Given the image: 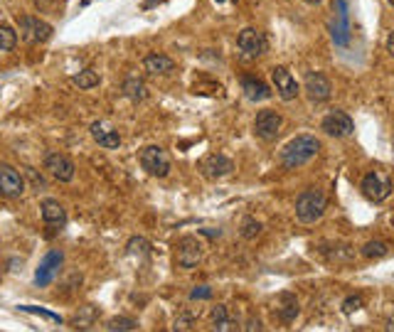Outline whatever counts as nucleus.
<instances>
[{"mask_svg": "<svg viewBox=\"0 0 394 332\" xmlns=\"http://www.w3.org/2000/svg\"><path fill=\"white\" fill-rule=\"evenodd\" d=\"M360 190H362V195H365L370 202H375V204H379V202H384V199L392 195V180H389L387 175H382V173H367L365 177H362V182H360Z\"/></svg>", "mask_w": 394, "mask_h": 332, "instance_id": "423d86ee", "label": "nucleus"}, {"mask_svg": "<svg viewBox=\"0 0 394 332\" xmlns=\"http://www.w3.org/2000/svg\"><path fill=\"white\" fill-rule=\"evenodd\" d=\"M160 3H165V0H146V3H143V10H151L153 6H160Z\"/></svg>", "mask_w": 394, "mask_h": 332, "instance_id": "c9c22d12", "label": "nucleus"}, {"mask_svg": "<svg viewBox=\"0 0 394 332\" xmlns=\"http://www.w3.org/2000/svg\"><path fill=\"white\" fill-rule=\"evenodd\" d=\"M306 94L313 104H323L330 99L332 94V86H330V79H328L326 74L321 72H308L306 74V84H303Z\"/></svg>", "mask_w": 394, "mask_h": 332, "instance_id": "9b49d317", "label": "nucleus"}, {"mask_svg": "<svg viewBox=\"0 0 394 332\" xmlns=\"http://www.w3.org/2000/svg\"><path fill=\"white\" fill-rule=\"evenodd\" d=\"M387 330H392V332H394V315L389 318V322H387Z\"/></svg>", "mask_w": 394, "mask_h": 332, "instance_id": "4c0bfd02", "label": "nucleus"}, {"mask_svg": "<svg viewBox=\"0 0 394 332\" xmlns=\"http://www.w3.org/2000/svg\"><path fill=\"white\" fill-rule=\"evenodd\" d=\"M17 28H20L23 40L30 42V45H42L55 32L50 23H45V20H39L35 15H17Z\"/></svg>", "mask_w": 394, "mask_h": 332, "instance_id": "39448f33", "label": "nucleus"}, {"mask_svg": "<svg viewBox=\"0 0 394 332\" xmlns=\"http://www.w3.org/2000/svg\"><path fill=\"white\" fill-rule=\"evenodd\" d=\"M25 192V177L17 173L12 165L0 163V195L8 199L23 197Z\"/></svg>", "mask_w": 394, "mask_h": 332, "instance_id": "6e6552de", "label": "nucleus"}, {"mask_svg": "<svg viewBox=\"0 0 394 332\" xmlns=\"http://www.w3.org/2000/svg\"><path fill=\"white\" fill-rule=\"evenodd\" d=\"M384 47H387V52L394 57V32H389V35H387V45H384Z\"/></svg>", "mask_w": 394, "mask_h": 332, "instance_id": "f704fd0d", "label": "nucleus"}, {"mask_svg": "<svg viewBox=\"0 0 394 332\" xmlns=\"http://www.w3.org/2000/svg\"><path fill=\"white\" fill-rule=\"evenodd\" d=\"M35 8L42 12H59V0H35Z\"/></svg>", "mask_w": 394, "mask_h": 332, "instance_id": "2f4dec72", "label": "nucleus"}, {"mask_svg": "<svg viewBox=\"0 0 394 332\" xmlns=\"http://www.w3.org/2000/svg\"><path fill=\"white\" fill-rule=\"evenodd\" d=\"M335 20H332V40L338 42V45H348V10H345V0H338L335 3Z\"/></svg>", "mask_w": 394, "mask_h": 332, "instance_id": "a211bd4d", "label": "nucleus"}, {"mask_svg": "<svg viewBox=\"0 0 394 332\" xmlns=\"http://www.w3.org/2000/svg\"><path fill=\"white\" fill-rule=\"evenodd\" d=\"M387 3H389V6H392V8H394V0H387Z\"/></svg>", "mask_w": 394, "mask_h": 332, "instance_id": "58836bf2", "label": "nucleus"}, {"mask_svg": "<svg viewBox=\"0 0 394 332\" xmlns=\"http://www.w3.org/2000/svg\"><path fill=\"white\" fill-rule=\"evenodd\" d=\"M28 175H30V177H32V180H35V185H37V190H42V187H45V180H42V177H37L32 168H28Z\"/></svg>", "mask_w": 394, "mask_h": 332, "instance_id": "72a5a7b5", "label": "nucleus"}, {"mask_svg": "<svg viewBox=\"0 0 394 332\" xmlns=\"http://www.w3.org/2000/svg\"><path fill=\"white\" fill-rule=\"evenodd\" d=\"M214 3H225V0H214Z\"/></svg>", "mask_w": 394, "mask_h": 332, "instance_id": "ea45409f", "label": "nucleus"}, {"mask_svg": "<svg viewBox=\"0 0 394 332\" xmlns=\"http://www.w3.org/2000/svg\"><path fill=\"white\" fill-rule=\"evenodd\" d=\"M323 133H328L330 138H345L355 130V124L345 111H330L326 119L321 121Z\"/></svg>", "mask_w": 394, "mask_h": 332, "instance_id": "ddd939ff", "label": "nucleus"}, {"mask_svg": "<svg viewBox=\"0 0 394 332\" xmlns=\"http://www.w3.org/2000/svg\"><path fill=\"white\" fill-rule=\"evenodd\" d=\"M242 91L249 101H254V104L271 99V89L261 79H256V77H242Z\"/></svg>", "mask_w": 394, "mask_h": 332, "instance_id": "6ab92c4d", "label": "nucleus"}, {"mask_svg": "<svg viewBox=\"0 0 394 332\" xmlns=\"http://www.w3.org/2000/svg\"><path fill=\"white\" fill-rule=\"evenodd\" d=\"M143 69L153 77H160V74H170L175 69V62L165 55H148L143 59Z\"/></svg>", "mask_w": 394, "mask_h": 332, "instance_id": "aec40b11", "label": "nucleus"}, {"mask_svg": "<svg viewBox=\"0 0 394 332\" xmlns=\"http://www.w3.org/2000/svg\"><path fill=\"white\" fill-rule=\"evenodd\" d=\"M303 3H308V6H321L323 0H303Z\"/></svg>", "mask_w": 394, "mask_h": 332, "instance_id": "e433bc0d", "label": "nucleus"}, {"mask_svg": "<svg viewBox=\"0 0 394 332\" xmlns=\"http://www.w3.org/2000/svg\"><path fill=\"white\" fill-rule=\"evenodd\" d=\"M389 253V246L384 242H367L365 246H362V256H365V259H384V256H387Z\"/></svg>", "mask_w": 394, "mask_h": 332, "instance_id": "393cba45", "label": "nucleus"}, {"mask_svg": "<svg viewBox=\"0 0 394 332\" xmlns=\"http://www.w3.org/2000/svg\"><path fill=\"white\" fill-rule=\"evenodd\" d=\"M326 209H328L326 192L315 190V187L313 190L301 192L299 199H296V217H299L303 224H315V222L326 214Z\"/></svg>", "mask_w": 394, "mask_h": 332, "instance_id": "f03ea898", "label": "nucleus"}, {"mask_svg": "<svg viewBox=\"0 0 394 332\" xmlns=\"http://www.w3.org/2000/svg\"><path fill=\"white\" fill-rule=\"evenodd\" d=\"M271 79H274L276 91H279V96H281L283 101H293V99L299 96L301 86L299 81L293 79V74L288 72L286 67H276L274 72H271Z\"/></svg>", "mask_w": 394, "mask_h": 332, "instance_id": "2eb2a0df", "label": "nucleus"}, {"mask_svg": "<svg viewBox=\"0 0 394 332\" xmlns=\"http://www.w3.org/2000/svg\"><path fill=\"white\" fill-rule=\"evenodd\" d=\"M64 264V253L62 251H50L42 259V264H39V268L35 271V286L39 288H47L52 281H55V276L59 273V268H62Z\"/></svg>", "mask_w": 394, "mask_h": 332, "instance_id": "9d476101", "label": "nucleus"}, {"mask_svg": "<svg viewBox=\"0 0 394 332\" xmlns=\"http://www.w3.org/2000/svg\"><path fill=\"white\" fill-rule=\"evenodd\" d=\"M20 310H25V313H30V315H39V318H47V320H52V322H59V325H62V318L57 315V313H50V310L35 308V305H20Z\"/></svg>", "mask_w": 394, "mask_h": 332, "instance_id": "c85d7f7f", "label": "nucleus"}, {"mask_svg": "<svg viewBox=\"0 0 394 332\" xmlns=\"http://www.w3.org/2000/svg\"><path fill=\"white\" fill-rule=\"evenodd\" d=\"M242 237L244 239H249V242H252V239H256L261 234V222L259 219H254V217H247V219L242 222Z\"/></svg>", "mask_w": 394, "mask_h": 332, "instance_id": "cd10ccee", "label": "nucleus"}, {"mask_svg": "<svg viewBox=\"0 0 394 332\" xmlns=\"http://www.w3.org/2000/svg\"><path fill=\"white\" fill-rule=\"evenodd\" d=\"M45 170L57 182H69L74 177V163L69 155H64V153H47Z\"/></svg>", "mask_w": 394, "mask_h": 332, "instance_id": "4468645a", "label": "nucleus"}, {"mask_svg": "<svg viewBox=\"0 0 394 332\" xmlns=\"http://www.w3.org/2000/svg\"><path fill=\"white\" fill-rule=\"evenodd\" d=\"M362 308V298L360 295H350V298H345L343 303V313L345 315H350V313H355V310H360Z\"/></svg>", "mask_w": 394, "mask_h": 332, "instance_id": "7c9ffc66", "label": "nucleus"}, {"mask_svg": "<svg viewBox=\"0 0 394 332\" xmlns=\"http://www.w3.org/2000/svg\"><path fill=\"white\" fill-rule=\"evenodd\" d=\"M138 160H141V168L146 170L153 177H168L170 173V155L165 148L160 146H146L138 153Z\"/></svg>", "mask_w": 394, "mask_h": 332, "instance_id": "7ed1b4c3", "label": "nucleus"}, {"mask_svg": "<svg viewBox=\"0 0 394 332\" xmlns=\"http://www.w3.org/2000/svg\"><path fill=\"white\" fill-rule=\"evenodd\" d=\"M148 251H151V244H148L146 239L133 237L129 242V253H148Z\"/></svg>", "mask_w": 394, "mask_h": 332, "instance_id": "c756f323", "label": "nucleus"}, {"mask_svg": "<svg viewBox=\"0 0 394 332\" xmlns=\"http://www.w3.org/2000/svg\"><path fill=\"white\" fill-rule=\"evenodd\" d=\"M89 133H91V138H94L102 148H106V150L121 148V135H118V130L111 128L109 124H104V121H94V124L89 126Z\"/></svg>", "mask_w": 394, "mask_h": 332, "instance_id": "dca6fc26", "label": "nucleus"}, {"mask_svg": "<svg viewBox=\"0 0 394 332\" xmlns=\"http://www.w3.org/2000/svg\"><path fill=\"white\" fill-rule=\"evenodd\" d=\"M236 50L244 59H256L269 50V40L266 35L256 28H244L242 32L236 35Z\"/></svg>", "mask_w": 394, "mask_h": 332, "instance_id": "20e7f679", "label": "nucleus"}, {"mask_svg": "<svg viewBox=\"0 0 394 332\" xmlns=\"http://www.w3.org/2000/svg\"><path fill=\"white\" fill-rule=\"evenodd\" d=\"M17 45V32L10 25H0V52H12Z\"/></svg>", "mask_w": 394, "mask_h": 332, "instance_id": "a878e982", "label": "nucleus"}, {"mask_svg": "<svg viewBox=\"0 0 394 332\" xmlns=\"http://www.w3.org/2000/svg\"><path fill=\"white\" fill-rule=\"evenodd\" d=\"M39 212H42V222H45L47 226H52V229H62V226L67 224V212H64V207L57 202V199L52 197L42 199Z\"/></svg>", "mask_w": 394, "mask_h": 332, "instance_id": "f3484780", "label": "nucleus"}, {"mask_svg": "<svg viewBox=\"0 0 394 332\" xmlns=\"http://www.w3.org/2000/svg\"><path fill=\"white\" fill-rule=\"evenodd\" d=\"M276 313H279V318H281L283 322H291L293 318L299 315V303H296V298H293L291 293H283L281 305H276Z\"/></svg>", "mask_w": 394, "mask_h": 332, "instance_id": "4be33fe9", "label": "nucleus"}, {"mask_svg": "<svg viewBox=\"0 0 394 332\" xmlns=\"http://www.w3.org/2000/svg\"><path fill=\"white\" fill-rule=\"evenodd\" d=\"M200 173H203L207 180H222V177L234 173V163H232L227 155L212 153V155H207V158L200 163Z\"/></svg>", "mask_w": 394, "mask_h": 332, "instance_id": "f8f14e48", "label": "nucleus"}, {"mask_svg": "<svg viewBox=\"0 0 394 332\" xmlns=\"http://www.w3.org/2000/svg\"><path fill=\"white\" fill-rule=\"evenodd\" d=\"M121 91H124L126 99H131L133 104L146 101V96H148L146 84H143L141 77H126L124 84H121Z\"/></svg>", "mask_w": 394, "mask_h": 332, "instance_id": "412c9836", "label": "nucleus"}, {"mask_svg": "<svg viewBox=\"0 0 394 332\" xmlns=\"http://www.w3.org/2000/svg\"><path fill=\"white\" fill-rule=\"evenodd\" d=\"M318 150H321V141H318L315 135L301 133L296 135V138H291V141L281 148L279 160H281V165L286 170H296V168H303L306 163H310V160L318 155Z\"/></svg>", "mask_w": 394, "mask_h": 332, "instance_id": "f257e3e1", "label": "nucleus"}, {"mask_svg": "<svg viewBox=\"0 0 394 332\" xmlns=\"http://www.w3.org/2000/svg\"><path fill=\"white\" fill-rule=\"evenodd\" d=\"M212 322H214V330H234V322L229 320V315H227V308L225 305H214L212 310Z\"/></svg>", "mask_w": 394, "mask_h": 332, "instance_id": "5701e85b", "label": "nucleus"}, {"mask_svg": "<svg viewBox=\"0 0 394 332\" xmlns=\"http://www.w3.org/2000/svg\"><path fill=\"white\" fill-rule=\"evenodd\" d=\"M281 126H283V119L279 116L276 111H264L256 113V119H254V133L259 135L261 141H276L279 133H281Z\"/></svg>", "mask_w": 394, "mask_h": 332, "instance_id": "0eeeda50", "label": "nucleus"}, {"mask_svg": "<svg viewBox=\"0 0 394 332\" xmlns=\"http://www.w3.org/2000/svg\"><path fill=\"white\" fill-rule=\"evenodd\" d=\"M175 261L180 268H195L203 261V244L197 237H182L175 251Z\"/></svg>", "mask_w": 394, "mask_h": 332, "instance_id": "1a4fd4ad", "label": "nucleus"}, {"mask_svg": "<svg viewBox=\"0 0 394 332\" xmlns=\"http://www.w3.org/2000/svg\"><path fill=\"white\" fill-rule=\"evenodd\" d=\"M207 298H212V288L209 286H200L190 293V300H207Z\"/></svg>", "mask_w": 394, "mask_h": 332, "instance_id": "473e14b6", "label": "nucleus"}, {"mask_svg": "<svg viewBox=\"0 0 394 332\" xmlns=\"http://www.w3.org/2000/svg\"><path fill=\"white\" fill-rule=\"evenodd\" d=\"M106 330H121V332H131V330H138V322L133 318H111L106 322Z\"/></svg>", "mask_w": 394, "mask_h": 332, "instance_id": "bb28decb", "label": "nucleus"}, {"mask_svg": "<svg viewBox=\"0 0 394 332\" xmlns=\"http://www.w3.org/2000/svg\"><path fill=\"white\" fill-rule=\"evenodd\" d=\"M72 81H74V86H79V89H94L102 79H99V74H96L94 69H82Z\"/></svg>", "mask_w": 394, "mask_h": 332, "instance_id": "b1692460", "label": "nucleus"}]
</instances>
